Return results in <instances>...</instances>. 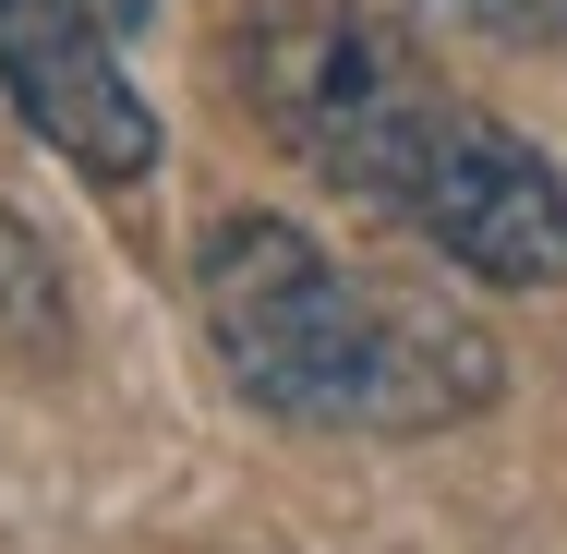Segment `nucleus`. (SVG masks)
<instances>
[{
    "instance_id": "obj_2",
    "label": "nucleus",
    "mask_w": 567,
    "mask_h": 554,
    "mask_svg": "<svg viewBox=\"0 0 567 554\" xmlns=\"http://www.w3.org/2000/svg\"><path fill=\"white\" fill-rule=\"evenodd\" d=\"M194 290H206V337H218L229 386L278 422L435 435L495 398V337L471 314H447L435 290H399V278H350L290 218H218Z\"/></svg>"
},
{
    "instance_id": "obj_3",
    "label": "nucleus",
    "mask_w": 567,
    "mask_h": 554,
    "mask_svg": "<svg viewBox=\"0 0 567 554\" xmlns=\"http://www.w3.org/2000/svg\"><path fill=\"white\" fill-rule=\"evenodd\" d=\"M0 97L49 157H73L85 181H145L157 169V109L121 73V36L97 0H0Z\"/></svg>"
},
{
    "instance_id": "obj_5",
    "label": "nucleus",
    "mask_w": 567,
    "mask_h": 554,
    "mask_svg": "<svg viewBox=\"0 0 567 554\" xmlns=\"http://www.w3.org/2000/svg\"><path fill=\"white\" fill-rule=\"evenodd\" d=\"M97 12H110V24H145V12H157V0H97Z\"/></svg>"
},
{
    "instance_id": "obj_4",
    "label": "nucleus",
    "mask_w": 567,
    "mask_h": 554,
    "mask_svg": "<svg viewBox=\"0 0 567 554\" xmlns=\"http://www.w3.org/2000/svg\"><path fill=\"white\" fill-rule=\"evenodd\" d=\"M447 12L495 24V36H544V24H567V0H447Z\"/></svg>"
},
{
    "instance_id": "obj_1",
    "label": "nucleus",
    "mask_w": 567,
    "mask_h": 554,
    "mask_svg": "<svg viewBox=\"0 0 567 554\" xmlns=\"http://www.w3.org/2000/svg\"><path fill=\"white\" fill-rule=\"evenodd\" d=\"M241 97L302 169L386 206L447 265L495 290L567 278V181L544 169V145L435 85L374 0H266L241 24Z\"/></svg>"
}]
</instances>
